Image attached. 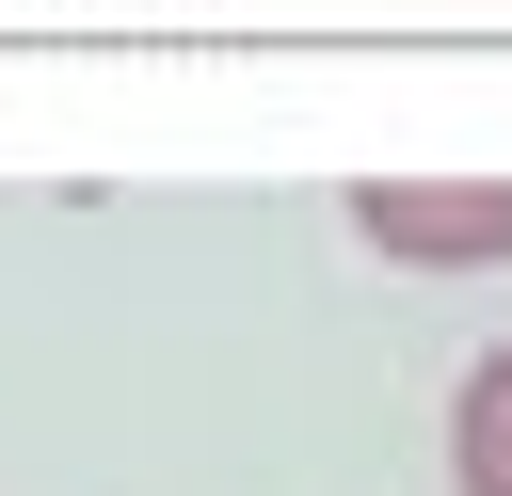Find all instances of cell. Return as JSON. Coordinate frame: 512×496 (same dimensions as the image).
Instances as JSON below:
<instances>
[{
	"instance_id": "1",
	"label": "cell",
	"mask_w": 512,
	"mask_h": 496,
	"mask_svg": "<svg viewBox=\"0 0 512 496\" xmlns=\"http://www.w3.org/2000/svg\"><path fill=\"white\" fill-rule=\"evenodd\" d=\"M352 240L384 272H496L512 256V176H368Z\"/></svg>"
},
{
	"instance_id": "2",
	"label": "cell",
	"mask_w": 512,
	"mask_h": 496,
	"mask_svg": "<svg viewBox=\"0 0 512 496\" xmlns=\"http://www.w3.org/2000/svg\"><path fill=\"white\" fill-rule=\"evenodd\" d=\"M448 496H512V336L464 352V384H448Z\"/></svg>"
}]
</instances>
